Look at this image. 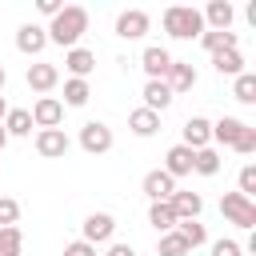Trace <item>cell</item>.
<instances>
[{
    "label": "cell",
    "instance_id": "5",
    "mask_svg": "<svg viewBox=\"0 0 256 256\" xmlns=\"http://www.w3.org/2000/svg\"><path fill=\"white\" fill-rule=\"evenodd\" d=\"M32 128H60V120H64V104L56 100V96H40L36 104H32Z\"/></svg>",
    "mask_w": 256,
    "mask_h": 256
},
{
    "label": "cell",
    "instance_id": "16",
    "mask_svg": "<svg viewBox=\"0 0 256 256\" xmlns=\"http://www.w3.org/2000/svg\"><path fill=\"white\" fill-rule=\"evenodd\" d=\"M192 156H196L192 148L172 144V148H168V156H164V172H168L172 180H176V176H188V172H192Z\"/></svg>",
    "mask_w": 256,
    "mask_h": 256
},
{
    "label": "cell",
    "instance_id": "25",
    "mask_svg": "<svg viewBox=\"0 0 256 256\" xmlns=\"http://www.w3.org/2000/svg\"><path fill=\"white\" fill-rule=\"evenodd\" d=\"M196 40L204 44V52H224V48H240L236 32H200Z\"/></svg>",
    "mask_w": 256,
    "mask_h": 256
},
{
    "label": "cell",
    "instance_id": "40",
    "mask_svg": "<svg viewBox=\"0 0 256 256\" xmlns=\"http://www.w3.org/2000/svg\"><path fill=\"white\" fill-rule=\"evenodd\" d=\"M4 144H8V132H4V124H0V148H4Z\"/></svg>",
    "mask_w": 256,
    "mask_h": 256
},
{
    "label": "cell",
    "instance_id": "26",
    "mask_svg": "<svg viewBox=\"0 0 256 256\" xmlns=\"http://www.w3.org/2000/svg\"><path fill=\"white\" fill-rule=\"evenodd\" d=\"M4 132H8V136H28V132H32V116H28V108H8V116H4Z\"/></svg>",
    "mask_w": 256,
    "mask_h": 256
},
{
    "label": "cell",
    "instance_id": "37",
    "mask_svg": "<svg viewBox=\"0 0 256 256\" xmlns=\"http://www.w3.org/2000/svg\"><path fill=\"white\" fill-rule=\"evenodd\" d=\"M36 8H40V12H44V16H56V12H60V8H64V4H56V0H40V4H36Z\"/></svg>",
    "mask_w": 256,
    "mask_h": 256
},
{
    "label": "cell",
    "instance_id": "17",
    "mask_svg": "<svg viewBox=\"0 0 256 256\" xmlns=\"http://www.w3.org/2000/svg\"><path fill=\"white\" fill-rule=\"evenodd\" d=\"M168 104H172V88H168L164 80H148V84H144V108L160 116Z\"/></svg>",
    "mask_w": 256,
    "mask_h": 256
},
{
    "label": "cell",
    "instance_id": "27",
    "mask_svg": "<svg viewBox=\"0 0 256 256\" xmlns=\"http://www.w3.org/2000/svg\"><path fill=\"white\" fill-rule=\"evenodd\" d=\"M88 96H92V88H88V80H64V104H72V108H80V104H88Z\"/></svg>",
    "mask_w": 256,
    "mask_h": 256
},
{
    "label": "cell",
    "instance_id": "36",
    "mask_svg": "<svg viewBox=\"0 0 256 256\" xmlns=\"http://www.w3.org/2000/svg\"><path fill=\"white\" fill-rule=\"evenodd\" d=\"M64 256H96V248H92L88 240H72V244L64 248Z\"/></svg>",
    "mask_w": 256,
    "mask_h": 256
},
{
    "label": "cell",
    "instance_id": "21",
    "mask_svg": "<svg viewBox=\"0 0 256 256\" xmlns=\"http://www.w3.org/2000/svg\"><path fill=\"white\" fill-rule=\"evenodd\" d=\"M128 128H132L136 136H152V132L160 128V116H156V112H148V108L140 104V108H132V112H128Z\"/></svg>",
    "mask_w": 256,
    "mask_h": 256
},
{
    "label": "cell",
    "instance_id": "29",
    "mask_svg": "<svg viewBox=\"0 0 256 256\" xmlns=\"http://www.w3.org/2000/svg\"><path fill=\"white\" fill-rule=\"evenodd\" d=\"M24 252V232L12 224V228H0V256H20Z\"/></svg>",
    "mask_w": 256,
    "mask_h": 256
},
{
    "label": "cell",
    "instance_id": "6",
    "mask_svg": "<svg viewBox=\"0 0 256 256\" xmlns=\"http://www.w3.org/2000/svg\"><path fill=\"white\" fill-rule=\"evenodd\" d=\"M68 152V136H64V128H40L36 132V156H44V160H60Z\"/></svg>",
    "mask_w": 256,
    "mask_h": 256
},
{
    "label": "cell",
    "instance_id": "3",
    "mask_svg": "<svg viewBox=\"0 0 256 256\" xmlns=\"http://www.w3.org/2000/svg\"><path fill=\"white\" fill-rule=\"evenodd\" d=\"M220 212H224V220H232L236 228H256V204H252L248 196H240V192H224V196H220Z\"/></svg>",
    "mask_w": 256,
    "mask_h": 256
},
{
    "label": "cell",
    "instance_id": "7",
    "mask_svg": "<svg viewBox=\"0 0 256 256\" xmlns=\"http://www.w3.org/2000/svg\"><path fill=\"white\" fill-rule=\"evenodd\" d=\"M148 12L144 8H128V12H120L116 16V36H124V40H140L144 32H148Z\"/></svg>",
    "mask_w": 256,
    "mask_h": 256
},
{
    "label": "cell",
    "instance_id": "20",
    "mask_svg": "<svg viewBox=\"0 0 256 256\" xmlns=\"http://www.w3.org/2000/svg\"><path fill=\"white\" fill-rule=\"evenodd\" d=\"M212 64H216V72H220V76H240V72H244V56H240V48L212 52Z\"/></svg>",
    "mask_w": 256,
    "mask_h": 256
},
{
    "label": "cell",
    "instance_id": "19",
    "mask_svg": "<svg viewBox=\"0 0 256 256\" xmlns=\"http://www.w3.org/2000/svg\"><path fill=\"white\" fill-rule=\"evenodd\" d=\"M164 84L172 88V96H176V92H188V88L196 84V68H192V64H180V60H172V68H168Z\"/></svg>",
    "mask_w": 256,
    "mask_h": 256
},
{
    "label": "cell",
    "instance_id": "1",
    "mask_svg": "<svg viewBox=\"0 0 256 256\" xmlns=\"http://www.w3.org/2000/svg\"><path fill=\"white\" fill-rule=\"evenodd\" d=\"M44 32H48L52 44H60V48H76L80 36L88 32V8H80V4H64V8L52 16V24H48Z\"/></svg>",
    "mask_w": 256,
    "mask_h": 256
},
{
    "label": "cell",
    "instance_id": "24",
    "mask_svg": "<svg viewBox=\"0 0 256 256\" xmlns=\"http://www.w3.org/2000/svg\"><path fill=\"white\" fill-rule=\"evenodd\" d=\"M240 128H244V120H236V116H224V120H216L212 124V140L216 144H236V136H240Z\"/></svg>",
    "mask_w": 256,
    "mask_h": 256
},
{
    "label": "cell",
    "instance_id": "23",
    "mask_svg": "<svg viewBox=\"0 0 256 256\" xmlns=\"http://www.w3.org/2000/svg\"><path fill=\"white\" fill-rule=\"evenodd\" d=\"M172 232L188 244V252H192V248H200V244L208 240V232H204V224H200V220H176V228H172Z\"/></svg>",
    "mask_w": 256,
    "mask_h": 256
},
{
    "label": "cell",
    "instance_id": "10",
    "mask_svg": "<svg viewBox=\"0 0 256 256\" xmlns=\"http://www.w3.org/2000/svg\"><path fill=\"white\" fill-rule=\"evenodd\" d=\"M140 188H144V196L156 204V200H172V192H176V180H172L164 168H152V172L140 180Z\"/></svg>",
    "mask_w": 256,
    "mask_h": 256
},
{
    "label": "cell",
    "instance_id": "9",
    "mask_svg": "<svg viewBox=\"0 0 256 256\" xmlns=\"http://www.w3.org/2000/svg\"><path fill=\"white\" fill-rule=\"evenodd\" d=\"M56 84H60V68H56V64H44V60L28 64V88H32V92L48 96Z\"/></svg>",
    "mask_w": 256,
    "mask_h": 256
},
{
    "label": "cell",
    "instance_id": "41",
    "mask_svg": "<svg viewBox=\"0 0 256 256\" xmlns=\"http://www.w3.org/2000/svg\"><path fill=\"white\" fill-rule=\"evenodd\" d=\"M4 84H8V72H4V64H0V88H4Z\"/></svg>",
    "mask_w": 256,
    "mask_h": 256
},
{
    "label": "cell",
    "instance_id": "30",
    "mask_svg": "<svg viewBox=\"0 0 256 256\" xmlns=\"http://www.w3.org/2000/svg\"><path fill=\"white\" fill-rule=\"evenodd\" d=\"M160 256H188V244L176 236V232H160V244H156Z\"/></svg>",
    "mask_w": 256,
    "mask_h": 256
},
{
    "label": "cell",
    "instance_id": "2",
    "mask_svg": "<svg viewBox=\"0 0 256 256\" xmlns=\"http://www.w3.org/2000/svg\"><path fill=\"white\" fill-rule=\"evenodd\" d=\"M160 20H164V32L176 36V40H192V36L204 32V16H200V8H192V4H168Z\"/></svg>",
    "mask_w": 256,
    "mask_h": 256
},
{
    "label": "cell",
    "instance_id": "32",
    "mask_svg": "<svg viewBox=\"0 0 256 256\" xmlns=\"http://www.w3.org/2000/svg\"><path fill=\"white\" fill-rule=\"evenodd\" d=\"M232 148H236V152H240V156H252V152H256V128H252V124H244V128H240V136H236V144H232Z\"/></svg>",
    "mask_w": 256,
    "mask_h": 256
},
{
    "label": "cell",
    "instance_id": "13",
    "mask_svg": "<svg viewBox=\"0 0 256 256\" xmlns=\"http://www.w3.org/2000/svg\"><path fill=\"white\" fill-rule=\"evenodd\" d=\"M112 232H116V220L108 216V212H92L88 220H84V240L96 248V244H104V240H112Z\"/></svg>",
    "mask_w": 256,
    "mask_h": 256
},
{
    "label": "cell",
    "instance_id": "12",
    "mask_svg": "<svg viewBox=\"0 0 256 256\" xmlns=\"http://www.w3.org/2000/svg\"><path fill=\"white\" fill-rule=\"evenodd\" d=\"M168 204H172L176 220H200V212H204V200H200V192H184V188H176Z\"/></svg>",
    "mask_w": 256,
    "mask_h": 256
},
{
    "label": "cell",
    "instance_id": "33",
    "mask_svg": "<svg viewBox=\"0 0 256 256\" xmlns=\"http://www.w3.org/2000/svg\"><path fill=\"white\" fill-rule=\"evenodd\" d=\"M20 220V204L12 196H0V228H12Z\"/></svg>",
    "mask_w": 256,
    "mask_h": 256
},
{
    "label": "cell",
    "instance_id": "15",
    "mask_svg": "<svg viewBox=\"0 0 256 256\" xmlns=\"http://www.w3.org/2000/svg\"><path fill=\"white\" fill-rule=\"evenodd\" d=\"M64 68H68V72H72L76 80H84V76H88V72L96 68V52H92V48H80V44H76V48H68V52H64Z\"/></svg>",
    "mask_w": 256,
    "mask_h": 256
},
{
    "label": "cell",
    "instance_id": "31",
    "mask_svg": "<svg viewBox=\"0 0 256 256\" xmlns=\"http://www.w3.org/2000/svg\"><path fill=\"white\" fill-rule=\"evenodd\" d=\"M232 92H236V100H240V104H252V100H256V76H252V72H240Z\"/></svg>",
    "mask_w": 256,
    "mask_h": 256
},
{
    "label": "cell",
    "instance_id": "4",
    "mask_svg": "<svg viewBox=\"0 0 256 256\" xmlns=\"http://www.w3.org/2000/svg\"><path fill=\"white\" fill-rule=\"evenodd\" d=\"M80 148H84L88 156H104V152L112 148V128L100 124V120H88V124L80 128Z\"/></svg>",
    "mask_w": 256,
    "mask_h": 256
},
{
    "label": "cell",
    "instance_id": "14",
    "mask_svg": "<svg viewBox=\"0 0 256 256\" xmlns=\"http://www.w3.org/2000/svg\"><path fill=\"white\" fill-rule=\"evenodd\" d=\"M44 44H48V32H44L40 24H24V28L16 32V48H20L24 56H40Z\"/></svg>",
    "mask_w": 256,
    "mask_h": 256
},
{
    "label": "cell",
    "instance_id": "35",
    "mask_svg": "<svg viewBox=\"0 0 256 256\" xmlns=\"http://www.w3.org/2000/svg\"><path fill=\"white\" fill-rule=\"evenodd\" d=\"M212 256H240V244L236 240H216L212 244Z\"/></svg>",
    "mask_w": 256,
    "mask_h": 256
},
{
    "label": "cell",
    "instance_id": "22",
    "mask_svg": "<svg viewBox=\"0 0 256 256\" xmlns=\"http://www.w3.org/2000/svg\"><path fill=\"white\" fill-rule=\"evenodd\" d=\"M148 224H152L156 232H172V228H176V212H172V204H168V200H156V204L148 208Z\"/></svg>",
    "mask_w": 256,
    "mask_h": 256
},
{
    "label": "cell",
    "instance_id": "34",
    "mask_svg": "<svg viewBox=\"0 0 256 256\" xmlns=\"http://www.w3.org/2000/svg\"><path fill=\"white\" fill-rule=\"evenodd\" d=\"M252 192H256V168H252V164H244V168H240V196H248V200H252Z\"/></svg>",
    "mask_w": 256,
    "mask_h": 256
},
{
    "label": "cell",
    "instance_id": "38",
    "mask_svg": "<svg viewBox=\"0 0 256 256\" xmlns=\"http://www.w3.org/2000/svg\"><path fill=\"white\" fill-rule=\"evenodd\" d=\"M104 256H136V252H132V248H128V244H112V248H108V252H104Z\"/></svg>",
    "mask_w": 256,
    "mask_h": 256
},
{
    "label": "cell",
    "instance_id": "39",
    "mask_svg": "<svg viewBox=\"0 0 256 256\" xmlns=\"http://www.w3.org/2000/svg\"><path fill=\"white\" fill-rule=\"evenodd\" d=\"M4 116H8V100L0 96V120H4Z\"/></svg>",
    "mask_w": 256,
    "mask_h": 256
},
{
    "label": "cell",
    "instance_id": "18",
    "mask_svg": "<svg viewBox=\"0 0 256 256\" xmlns=\"http://www.w3.org/2000/svg\"><path fill=\"white\" fill-rule=\"evenodd\" d=\"M200 16H204V24H212V32H228V24H232V16H236V12H232V4H228V0H212Z\"/></svg>",
    "mask_w": 256,
    "mask_h": 256
},
{
    "label": "cell",
    "instance_id": "8",
    "mask_svg": "<svg viewBox=\"0 0 256 256\" xmlns=\"http://www.w3.org/2000/svg\"><path fill=\"white\" fill-rule=\"evenodd\" d=\"M140 68L148 72V80H164V76H168V68H172V52H168V48H160V44H148V48H144V56H140Z\"/></svg>",
    "mask_w": 256,
    "mask_h": 256
},
{
    "label": "cell",
    "instance_id": "28",
    "mask_svg": "<svg viewBox=\"0 0 256 256\" xmlns=\"http://www.w3.org/2000/svg\"><path fill=\"white\" fill-rule=\"evenodd\" d=\"M192 172H200V176H216V172H220V156H216V148H200V152L192 156Z\"/></svg>",
    "mask_w": 256,
    "mask_h": 256
},
{
    "label": "cell",
    "instance_id": "11",
    "mask_svg": "<svg viewBox=\"0 0 256 256\" xmlns=\"http://www.w3.org/2000/svg\"><path fill=\"white\" fill-rule=\"evenodd\" d=\"M180 132H184V140H180L184 148H192V152H200V148H212V124H208L204 116H192V120H188Z\"/></svg>",
    "mask_w": 256,
    "mask_h": 256
}]
</instances>
